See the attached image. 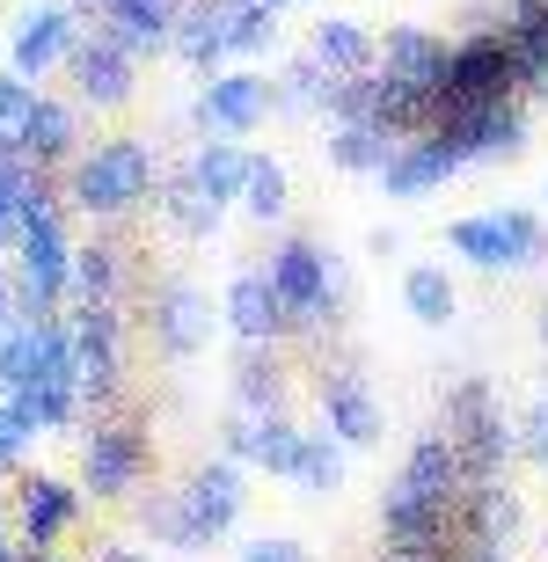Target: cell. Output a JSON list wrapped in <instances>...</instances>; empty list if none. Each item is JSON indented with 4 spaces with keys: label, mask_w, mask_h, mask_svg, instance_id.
<instances>
[{
    "label": "cell",
    "mask_w": 548,
    "mask_h": 562,
    "mask_svg": "<svg viewBox=\"0 0 548 562\" xmlns=\"http://www.w3.org/2000/svg\"><path fill=\"white\" fill-rule=\"evenodd\" d=\"M96 562H139V555H132V548H103V555H96Z\"/></svg>",
    "instance_id": "cell-43"
},
{
    "label": "cell",
    "mask_w": 548,
    "mask_h": 562,
    "mask_svg": "<svg viewBox=\"0 0 548 562\" xmlns=\"http://www.w3.org/2000/svg\"><path fill=\"white\" fill-rule=\"evenodd\" d=\"M22 446H30V438H22V431H15V417H8V409H0V468H8V460H15Z\"/></svg>",
    "instance_id": "cell-41"
},
{
    "label": "cell",
    "mask_w": 548,
    "mask_h": 562,
    "mask_svg": "<svg viewBox=\"0 0 548 562\" xmlns=\"http://www.w3.org/2000/svg\"><path fill=\"white\" fill-rule=\"evenodd\" d=\"M234 409H249V417L286 409V366H278L271 344H242V358H234Z\"/></svg>",
    "instance_id": "cell-24"
},
{
    "label": "cell",
    "mask_w": 548,
    "mask_h": 562,
    "mask_svg": "<svg viewBox=\"0 0 548 562\" xmlns=\"http://www.w3.org/2000/svg\"><path fill=\"white\" fill-rule=\"evenodd\" d=\"M22 234V205H15V183L0 176V241H15Z\"/></svg>",
    "instance_id": "cell-40"
},
{
    "label": "cell",
    "mask_w": 548,
    "mask_h": 562,
    "mask_svg": "<svg viewBox=\"0 0 548 562\" xmlns=\"http://www.w3.org/2000/svg\"><path fill=\"white\" fill-rule=\"evenodd\" d=\"M541 351H548V300H541Z\"/></svg>",
    "instance_id": "cell-45"
},
{
    "label": "cell",
    "mask_w": 548,
    "mask_h": 562,
    "mask_svg": "<svg viewBox=\"0 0 548 562\" xmlns=\"http://www.w3.org/2000/svg\"><path fill=\"white\" fill-rule=\"evenodd\" d=\"M271 117V88H264V74H249V66H220V74H205V88H198V125L220 132V139H249L256 125Z\"/></svg>",
    "instance_id": "cell-9"
},
{
    "label": "cell",
    "mask_w": 548,
    "mask_h": 562,
    "mask_svg": "<svg viewBox=\"0 0 548 562\" xmlns=\"http://www.w3.org/2000/svg\"><path fill=\"white\" fill-rule=\"evenodd\" d=\"M300 490V497H337L344 490V446L329 431H307L300 438V460H293V475H286Z\"/></svg>",
    "instance_id": "cell-28"
},
{
    "label": "cell",
    "mask_w": 548,
    "mask_h": 562,
    "mask_svg": "<svg viewBox=\"0 0 548 562\" xmlns=\"http://www.w3.org/2000/svg\"><path fill=\"white\" fill-rule=\"evenodd\" d=\"M395 482L417 504H432V512L454 519V504H461V490H468V468H461V453H454V438H446V431H424L417 446H410V460H402Z\"/></svg>",
    "instance_id": "cell-15"
},
{
    "label": "cell",
    "mask_w": 548,
    "mask_h": 562,
    "mask_svg": "<svg viewBox=\"0 0 548 562\" xmlns=\"http://www.w3.org/2000/svg\"><path fill=\"white\" fill-rule=\"evenodd\" d=\"M139 475H147V438L118 417H96V431L81 438V490H96L110 504V497H132Z\"/></svg>",
    "instance_id": "cell-8"
},
{
    "label": "cell",
    "mask_w": 548,
    "mask_h": 562,
    "mask_svg": "<svg viewBox=\"0 0 548 562\" xmlns=\"http://www.w3.org/2000/svg\"><path fill=\"white\" fill-rule=\"evenodd\" d=\"M15 526H22V548H52L74 526V482L59 475H30L15 497Z\"/></svg>",
    "instance_id": "cell-20"
},
{
    "label": "cell",
    "mask_w": 548,
    "mask_h": 562,
    "mask_svg": "<svg viewBox=\"0 0 548 562\" xmlns=\"http://www.w3.org/2000/svg\"><path fill=\"white\" fill-rule=\"evenodd\" d=\"M242 168H249V154L234 139H220V132H205V146L190 154V183L205 190L212 205H234V190H242Z\"/></svg>",
    "instance_id": "cell-27"
},
{
    "label": "cell",
    "mask_w": 548,
    "mask_h": 562,
    "mask_svg": "<svg viewBox=\"0 0 548 562\" xmlns=\"http://www.w3.org/2000/svg\"><path fill=\"white\" fill-rule=\"evenodd\" d=\"M169 52L190 74H220V66H227V15H220V0H183V8H176Z\"/></svg>",
    "instance_id": "cell-18"
},
{
    "label": "cell",
    "mask_w": 548,
    "mask_h": 562,
    "mask_svg": "<svg viewBox=\"0 0 548 562\" xmlns=\"http://www.w3.org/2000/svg\"><path fill=\"white\" fill-rule=\"evenodd\" d=\"M234 205L249 212V220H286V205H293V183H286V168L264 161V154H249V168H242V190H234Z\"/></svg>",
    "instance_id": "cell-29"
},
{
    "label": "cell",
    "mask_w": 548,
    "mask_h": 562,
    "mask_svg": "<svg viewBox=\"0 0 548 562\" xmlns=\"http://www.w3.org/2000/svg\"><path fill=\"white\" fill-rule=\"evenodd\" d=\"M30 103H37V81H22L15 66H8V74H0V132H8V139L22 132V117H30Z\"/></svg>",
    "instance_id": "cell-36"
},
{
    "label": "cell",
    "mask_w": 548,
    "mask_h": 562,
    "mask_svg": "<svg viewBox=\"0 0 548 562\" xmlns=\"http://www.w3.org/2000/svg\"><path fill=\"white\" fill-rule=\"evenodd\" d=\"M0 562H15V548H8V519H0Z\"/></svg>",
    "instance_id": "cell-44"
},
{
    "label": "cell",
    "mask_w": 548,
    "mask_h": 562,
    "mask_svg": "<svg viewBox=\"0 0 548 562\" xmlns=\"http://www.w3.org/2000/svg\"><path fill=\"white\" fill-rule=\"evenodd\" d=\"M183 512H190V526L205 533V541H220V533H234V519H242V504H249V490H242V460H198L183 475Z\"/></svg>",
    "instance_id": "cell-13"
},
{
    "label": "cell",
    "mask_w": 548,
    "mask_h": 562,
    "mask_svg": "<svg viewBox=\"0 0 548 562\" xmlns=\"http://www.w3.org/2000/svg\"><path fill=\"white\" fill-rule=\"evenodd\" d=\"M74 52V8H30L15 22V44H8V66L22 81H44L52 66Z\"/></svg>",
    "instance_id": "cell-17"
},
{
    "label": "cell",
    "mask_w": 548,
    "mask_h": 562,
    "mask_svg": "<svg viewBox=\"0 0 548 562\" xmlns=\"http://www.w3.org/2000/svg\"><path fill=\"white\" fill-rule=\"evenodd\" d=\"M176 8H183V0H110V8H103V30L125 44L132 59H139V52H169Z\"/></svg>",
    "instance_id": "cell-21"
},
{
    "label": "cell",
    "mask_w": 548,
    "mask_h": 562,
    "mask_svg": "<svg viewBox=\"0 0 548 562\" xmlns=\"http://www.w3.org/2000/svg\"><path fill=\"white\" fill-rule=\"evenodd\" d=\"M439 562H454V555H439Z\"/></svg>",
    "instance_id": "cell-48"
},
{
    "label": "cell",
    "mask_w": 548,
    "mask_h": 562,
    "mask_svg": "<svg viewBox=\"0 0 548 562\" xmlns=\"http://www.w3.org/2000/svg\"><path fill=\"white\" fill-rule=\"evenodd\" d=\"M264 88H271V110H322L329 88H337V74H322L315 59H293L278 81H264Z\"/></svg>",
    "instance_id": "cell-34"
},
{
    "label": "cell",
    "mask_w": 548,
    "mask_h": 562,
    "mask_svg": "<svg viewBox=\"0 0 548 562\" xmlns=\"http://www.w3.org/2000/svg\"><path fill=\"white\" fill-rule=\"evenodd\" d=\"M373 74H380V81L417 88V95H432V103H439L446 37H432V30H417V22H395V30H388V44L373 52Z\"/></svg>",
    "instance_id": "cell-16"
},
{
    "label": "cell",
    "mask_w": 548,
    "mask_h": 562,
    "mask_svg": "<svg viewBox=\"0 0 548 562\" xmlns=\"http://www.w3.org/2000/svg\"><path fill=\"white\" fill-rule=\"evenodd\" d=\"M461 168L468 161L439 139V132H417V139H395V154L380 161V190H388L395 205H417V198H432L439 183H454Z\"/></svg>",
    "instance_id": "cell-10"
},
{
    "label": "cell",
    "mask_w": 548,
    "mask_h": 562,
    "mask_svg": "<svg viewBox=\"0 0 548 562\" xmlns=\"http://www.w3.org/2000/svg\"><path fill=\"white\" fill-rule=\"evenodd\" d=\"M242 562H315L300 541H286V533H264V541H249L242 548Z\"/></svg>",
    "instance_id": "cell-39"
},
{
    "label": "cell",
    "mask_w": 548,
    "mask_h": 562,
    "mask_svg": "<svg viewBox=\"0 0 548 562\" xmlns=\"http://www.w3.org/2000/svg\"><path fill=\"white\" fill-rule=\"evenodd\" d=\"M402 307H410V322H424V329H446V322L461 314V292H454L446 263H410V271H402Z\"/></svg>",
    "instance_id": "cell-25"
},
{
    "label": "cell",
    "mask_w": 548,
    "mask_h": 562,
    "mask_svg": "<svg viewBox=\"0 0 548 562\" xmlns=\"http://www.w3.org/2000/svg\"><path fill=\"white\" fill-rule=\"evenodd\" d=\"M139 526H147L154 541L183 548V555H198V548H212L205 533L190 526V512H183V497H176V490H161V497H147V504H139Z\"/></svg>",
    "instance_id": "cell-35"
},
{
    "label": "cell",
    "mask_w": 548,
    "mask_h": 562,
    "mask_svg": "<svg viewBox=\"0 0 548 562\" xmlns=\"http://www.w3.org/2000/svg\"><path fill=\"white\" fill-rule=\"evenodd\" d=\"M541 205H548V190H541Z\"/></svg>",
    "instance_id": "cell-47"
},
{
    "label": "cell",
    "mask_w": 548,
    "mask_h": 562,
    "mask_svg": "<svg viewBox=\"0 0 548 562\" xmlns=\"http://www.w3.org/2000/svg\"><path fill=\"white\" fill-rule=\"evenodd\" d=\"M300 424L286 417V409H271V417H256V438H249V468H264V475H293L300 460Z\"/></svg>",
    "instance_id": "cell-33"
},
{
    "label": "cell",
    "mask_w": 548,
    "mask_h": 562,
    "mask_svg": "<svg viewBox=\"0 0 548 562\" xmlns=\"http://www.w3.org/2000/svg\"><path fill=\"white\" fill-rule=\"evenodd\" d=\"M527 88V74H519V59H512L505 30H476V37H461L454 52H446V74H439V110L446 103H497V95H519ZM432 110V117H439Z\"/></svg>",
    "instance_id": "cell-5"
},
{
    "label": "cell",
    "mask_w": 548,
    "mask_h": 562,
    "mask_svg": "<svg viewBox=\"0 0 548 562\" xmlns=\"http://www.w3.org/2000/svg\"><path fill=\"white\" fill-rule=\"evenodd\" d=\"M154 205H161V220H169L176 234H190V241H205V234L220 227V205H212L205 190L190 183V168H183V176H169V183H161V198H154Z\"/></svg>",
    "instance_id": "cell-31"
},
{
    "label": "cell",
    "mask_w": 548,
    "mask_h": 562,
    "mask_svg": "<svg viewBox=\"0 0 548 562\" xmlns=\"http://www.w3.org/2000/svg\"><path fill=\"white\" fill-rule=\"evenodd\" d=\"M373 52H380V44L366 37V22H351V15L315 22V37H307V59H315L322 74H337V81H351V74H373Z\"/></svg>",
    "instance_id": "cell-22"
},
{
    "label": "cell",
    "mask_w": 548,
    "mask_h": 562,
    "mask_svg": "<svg viewBox=\"0 0 548 562\" xmlns=\"http://www.w3.org/2000/svg\"><path fill=\"white\" fill-rule=\"evenodd\" d=\"M154 198V154L147 139H103L96 154H74V205L88 220H125Z\"/></svg>",
    "instance_id": "cell-2"
},
{
    "label": "cell",
    "mask_w": 548,
    "mask_h": 562,
    "mask_svg": "<svg viewBox=\"0 0 548 562\" xmlns=\"http://www.w3.org/2000/svg\"><path fill=\"white\" fill-rule=\"evenodd\" d=\"M66 292L74 300H125V249L118 241H88V249H74V271H66Z\"/></svg>",
    "instance_id": "cell-26"
},
{
    "label": "cell",
    "mask_w": 548,
    "mask_h": 562,
    "mask_svg": "<svg viewBox=\"0 0 548 562\" xmlns=\"http://www.w3.org/2000/svg\"><path fill=\"white\" fill-rule=\"evenodd\" d=\"M96 8H103V0H96Z\"/></svg>",
    "instance_id": "cell-49"
},
{
    "label": "cell",
    "mask_w": 548,
    "mask_h": 562,
    "mask_svg": "<svg viewBox=\"0 0 548 562\" xmlns=\"http://www.w3.org/2000/svg\"><path fill=\"white\" fill-rule=\"evenodd\" d=\"M220 15H227V59H256V52L278 44V8L271 0H220Z\"/></svg>",
    "instance_id": "cell-30"
},
{
    "label": "cell",
    "mask_w": 548,
    "mask_h": 562,
    "mask_svg": "<svg viewBox=\"0 0 548 562\" xmlns=\"http://www.w3.org/2000/svg\"><path fill=\"white\" fill-rule=\"evenodd\" d=\"M519 453L534 460V468H548V395L527 409V424H519Z\"/></svg>",
    "instance_id": "cell-37"
},
{
    "label": "cell",
    "mask_w": 548,
    "mask_h": 562,
    "mask_svg": "<svg viewBox=\"0 0 548 562\" xmlns=\"http://www.w3.org/2000/svg\"><path fill=\"white\" fill-rule=\"evenodd\" d=\"M8 322H15V271L0 263V329H8Z\"/></svg>",
    "instance_id": "cell-42"
},
{
    "label": "cell",
    "mask_w": 548,
    "mask_h": 562,
    "mask_svg": "<svg viewBox=\"0 0 548 562\" xmlns=\"http://www.w3.org/2000/svg\"><path fill=\"white\" fill-rule=\"evenodd\" d=\"M66 74H74V95H81L88 110H125L132 103V52L110 30H96V37H74V52H66Z\"/></svg>",
    "instance_id": "cell-11"
},
{
    "label": "cell",
    "mask_w": 548,
    "mask_h": 562,
    "mask_svg": "<svg viewBox=\"0 0 548 562\" xmlns=\"http://www.w3.org/2000/svg\"><path fill=\"white\" fill-rule=\"evenodd\" d=\"M154 344H161V358H198L212 344V300L190 278H169V285L154 292V314H147Z\"/></svg>",
    "instance_id": "cell-14"
},
{
    "label": "cell",
    "mask_w": 548,
    "mask_h": 562,
    "mask_svg": "<svg viewBox=\"0 0 548 562\" xmlns=\"http://www.w3.org/2000/svg\"><path fill=\"white\" fill-rule=\"evenodd\" d=\"M432 132H439L461 161H505V154L527 146V110L512 103V95H497V103H446L439 117H432Z\"/></svg>",
    "instance_id": "cell-7"
},
{
    "label": "cell",
    "mask_w": 548,
    "mask_h": 562,
    "mask_svg": "<svg viewBox=\"0 0 548 562\" xmlns=\"http://www.w3.org/2000/svg\"><path fill=\"white\" fill-rule=\"evenodd\" d=\"M322 417H329V438H337L344 453H366V446H380V431H388V417H380L373 387H366L351 366H322Z\"/></svg>",
    "instance_id": "cell-12"
},
{
    "label": "cell",
    "mask_w": 548,
    "mask_h": 562,
    "mask_svg": "<svg viewBox=\"0 0 548 562\" xmlns=\"http://www.w3.org/2000/svg\"><path fill=\"white\" fill-rule=\"evenodd\" d=\"M388 154H395V139L380 125H329V168H344V176H380Z\"/></svg>",
    "instance_id": "cell-32"
},
{
    "label": "cell",
    "mask_w": 548,
    "mask_h": 562,
    "mask_svg": "<svg viewBox=\"0 0 548 562\" xmlns=\"http://www.w3.org/2000/svg\"><path fill=\"white\" fill-rule=\"evenodd\" d=\"M22 387V322L0 329V395H15Z\"/></svg>",
    "instance_id": "cell-38"
},
{
    "label": "cell",
    "mask_w": 548,
    "mask_h": 562,
    "mask_svg": "<svg viewBox=\"0 0 548 562\" xmlns=\"http://www.w3.org/2000/svg\"><path fill=\"white\" fill-rule=\"evenodd\" d=\"M66 336H74V387L103 409L118 395V380H125V314L110 300H74Z\"/></svg>",
    "instance_id": "cell-6"
},
{
    "label": "cell",
    "mask_w": 548,
    "mask_h": 562,
    "mask_svg": "<svg viewBox=\"0 0 548 562\" xmlns=\"http://www.w3.org/2000/svg\"><path fill=\"white\" fill-rule=\"evenodd\" d=\"M446 438H454V453H461L468 482H483V475H505V460L512 446H519V431H512L505 417V402H497V387H490L483 373H468L446 387Z\"/></svg>",
    "instance_id": "cell-1"
},
{
    "label": "cell",
    "mask_w": 548,
    "mask_h": 562,
    "mask_svg": "<svg viewBox=\"0 0 548 562\" xmlns=\"http://www.w3.org/2000/svg\"><path fill=\"white\" fill-rule=\"evenodd\" d=\"M74 139H81V125H74V110L52 103V95H37V103H30V117H22V132H15V146H22L37 168L74 161Z\"/></svg>",
    "instance_id": "cell-23"
},
{
    "label": "cell",
    "mask_w": 548,
    "mask_h": 562,
    "mask_svg": "<svg viewBox=\"0 0 548 562\" xmlns=\"http://www.w3.org/2000/svg\"><path fill=\"white\" fill-rule=\"evenodd\" d=\"M446 249L468 256L476 271H534L548 256V227H541V212L497 205V212H476V220H454Z\"/></svg>",
    "instance_id": "cell-3"
},
{
    "label": "cell",
    "mask_w": 548,
    "mask_h": 562,
    "mask_svg": "<svg viewBox=\"0 0 548 562\" xmlns=\"http://www.w3.org/2000/svg\"><path fill=\"white\" fill-rule=\"evenodd\" d=\"M271 8H286V0H271Z\"/></svg>",
    "instance_id": "cell-46"
},
{
    "label": "cell",
    "mask_w": 548,
    "mask_h": 562,
    "mask_svg": "<svg viewBox=\"0 0 548 562\" xmlns=\"http://www.w3.org/2000/svg\"><path fill=\"white\" fill-rule=\"evenodd\" d=\"M220 314H227V329L242 336V344H278V336L293 329L264 271H242V278H234V285H227V307H220Z\"/></svg>",
    "instance_id": "cell-19"
},
{
    "label": "cell",
    "mask_w": 548,
    "mask_h": 562,
    "mask_svg": "<svg viewBox=\"0 0 548 562\" xmlns=\"http://www.w3.org/2000/svg\"><path fill=\"white\" fill-rule=\"evenodd\" d=\"M264 278H271L278 307H286V322L293 329H322V322H337V271H329V249H315V241H278L271 263H264Z\"/></svg>",
    "instance_id": "cell-4"
}]
</instances>
